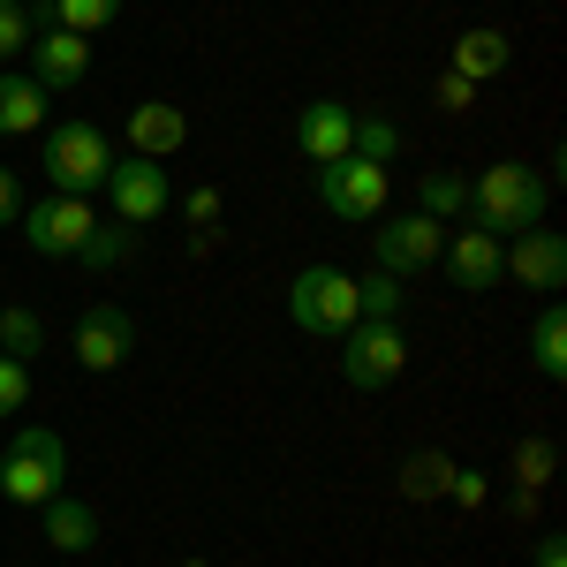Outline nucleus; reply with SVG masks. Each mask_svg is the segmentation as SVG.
I'll use <instances>...</instances> for the list:
<instances>
[{"instance_id":"obj_1","label":"nucleus","mask_w":567,"mask_h":567,"mask_svg":"<svg viewBox=\"0 0 567 567\" xmlns=\"http://www.w3.org/2000/svg\"><path fill=\"white\" fill-rule=\"evenodd\" d=\"M545 205H553V182L537 167H523V159H499V167H484L470 182V227L499 235V243L523 235V227H545Z\"/></svg>"},{"instance_id":"obj_2","label":"nucleus","mask_w":567,"mask_h":567,"mask_svg":"<svg viewBox=\"0 0 567 567\" xmlns=\"http://www.w3.org/2000/svg\"><path fill=\"white\" fill-rule=\"evenodd\" d=\"M114 159H122V152L106 144L99 122H53L45 144H39V167H45V182H53L61 197H99Z\"/></svg>"},{"instance_id":"obj_3","label":"nucleus","mask_w":567,"mask_h":567,"mask_svg":"<svg viewBox=\"0 0 567 567\" xmlns=\"http://www.w3.org/2000/svg\"><path fill=\"white\" fill-rule=\"evenodd\" d=\"M288 318H296V333L341 341L355 326V272H341V265H303L288 280Z\"/></svg>"},{"instance_id":"obj_4","label":"nucleus","mask_w":567,"mask_h":567,"mask_svg":"<svg viewBox=\"0 0 567 567\" xmlns=\"http://www.w3.org/2000/svg\"><path fill=\"white\" fill-rule=\"evenodd\" d=\"M69 477V446L61 432H45V424H23L16 446H8V462H0V492L16 499V507H45L53 492Z\"/></svg>"},{"instance_id":"obj_5","label":"nucleus","mask_w":567,"mask_h":567,"mask_svg":"<svg viewBox=\"0 0 567 567\" xmlns=\"http://www.w3.org/2000/svg\"><path fill=\"white\" fill-rule=\"evenodd\" d=\"M401 371H409L401 326H386V318H355L349 333H341V379H349L355 393H386Z\"/></svg>"},{"instance_id":"obj_6","label":"nucleus","mask_w":567,"mask_h":567,"mask_svg":"<svg viewBox=\"0 0 567 567\" xmlns=\"http://www.w3.org/2000/svg\"><path fill=\"white\" fill-rule=\"evenodd\" d=\"M106 205H114V219H122V227H159V219H167V205H175L167 159H144V152L114 159V167H106Z\"/></svg>"},{"instance_id":"obj_7","label":"nucleus","mask_w":567,"mask_h":567,"mask_svg":"<svg viewBox=\"0 0 567 567\" xmlns=\"http://www.w3.org/2000/svg\"><path fill=\"white\" fill-rule=\"evenodd\" d=\"M23 243L39 250V258H76L91 243V227H99V213H91V197H61V189H45V197H31L23 205Z\"/></svg>"},{"instance_id":"obj_8","label":"nucleus","mask_w":567,"mask_h":567,"mask_svg":"<svg viewBox=\"0 0 567 567\" xmlns=\"http://www.w3.org/2000/svg\"><path fill=\"white\" fill-rule=\"evenodd\" d=\"M499 280H523L529 296H560L567 288V235L560 227H523L499 243Z\"/></svg>"},{"instance_id":"obj_9","label":"nucleus","mask_w":567,"mask_h":567,"mask_svg":"<svg viewBox=\"0 0 567 567\" xmlns=\"http://www.w3.org/2000/svg\"><path fill=\"white\" fill-rule=\"evenodd\" d=\"M393 197V175L386 167H371V159H333V167H318V205L333 219H379Z\"/></svg>"},{"instance_id":"obj_10","label":"nucleus","mask_w":567,"mask_h":567,"mask_svg":"<svg viewBox=\"0 0 567 567\" xmlns=\"http://www.w3.org/2000/svg\"><path fill=\"white\" fill-rule=\"evenodd\" d=\"M439 250H446V227L424 219V213H401L393 227H371V258L393 280H416L424 265H439Z\"/></svg>"},{"instance_id":"obj_11","label":"nucleus","mask_w":567,"mask_h":567,"mask_svg":"<svg viewBox=\"0 0 567 567\" xmlns=\"http://www.w3.org/2000/svg\"><path fill=\"white\" fill-rule=\"evenodd\" d=\"M130 349H136V318L122 303H91L76 318V363L84 371H122Z\"/></svg>"},{"instance_id":"obj_12","label":"nucleus","mask_w":567,"mask_h":567,"mask_svg":"<svg viewBox=\"0 0 567 567\" xmlns=\"http://www.w3.org/2000/svg\"><path fill=\"white\" fill-rule=\"evenodd\" d=\"M349 136H355V106H341V99H310L303 114H296V152H303L310 167L349 159Z\"/></svg>"},{"instance_id":"obj_13","label":"nucleus","mask_w":567,"mask_h":567,"mask_svg":"<svg viewBox=\"0 0 567 567\" xmlns=\"http://www.w3.org/2000/svg\"><path fill=\"white\" fill-rule=\"evenodd\" d=\"M31 84L39 91H76L91 69V39H76V31H61V23H45L39 39H31Z\"/></svg>"},{"instance_id":"obj_14","label":"nucleus","mask_w":567,"mask_h":567,"mask_svg":"<svg viewBox=\"0 0 567 567\" xmlns=\"http://www.w3.org/2000/svg\"><path fill=\"white\" fill-rule=\"evenodd\" d=\"M182 144H189V114H182L175 99H144V106H130V152H144V159H175Z\"/></svg>"},{"instance_id":"obj_15","label":"nucleus","mask_w":567,"mask_h":567,"mask_svg":"<svg viewBox=\"0 0 567 567\" xmlns=\"http://www.w3.org/2000/svg\"><path fill=\"white\" fill-rule=\"evenodd\" d=\"M439 265L454 272V288L484 296V288H499V235H484V227H462V235L439 250Z\"/></svg>"},{"instance_id":"obj_16","label":"nucleus","mask_w":567,"mask_h":567,"mask_svg":"<svg viewBox=\"0 0 567 567\" xmlns=\"http://www.w3.org/2000/svg\"><path fill=\"white\" fill-rule=\"evenodd\" d=\"M507 61H515V45H507V31H492V23H477V31H462L454 39V76H470V84H492V76H507Z\"/></svg>"},{"instance_id":"obj_17","label":"nucleus","mask_w":567,"mask_h":567,"mask_svg":"<svg viewBox=\"0 0 567 567\" xmlns=\"http://www.w3.org/2000/svg\"><path fill=\"white\" fill-rule=\"evenodd\" d=\"M39 523H45V545H53V553H91V545H99V507H84V499H61V492H53L39 507Z\"/></svg>"},{"instance_id":"obj_18","label":"nucleus","mask_w":567,"mask_h":567,"mask_svg":"<svg viewBox=\"0 0 567 567\" xmlns=\"http://www.w3.org/2000/svg\"><path fill=\"white\" fill-rule=\"evenodd\" d=\"M529 363H537L553 386L567 379V310H560V296H545L537 326H529Z\"/></svg>"},{"instance_id":"obj_19","label":"nucleus","mask_w":567,"mask_h":567,"mask_svg":"<svg viewBox=\"0 0 567 567\" xmlns=\"http://www.w3.org/2000/svg\"><path fill=\"white\" fill-rule=\"evenodd\" d=\"M416 213L439 219V227H462V219H470V182L446 175V167H432V175L416 182Z\"/></svg>"},{"instance_id":"obj_20","label":"nucleus","mask_w":567,"mask_h":567,"mask_svg":"<svg viewBox=\"0 0 567 567\" xmlns=\"http://www.w3.org/2000/svg\"><path fill=\"white\" fill-rule=\"evenodd\" d=\"M45 122V91L31 76H0V136H39Z\"/></svg>"},{"instance_id":"obj_21","label":"nucleus","mask_w":567,"mask_h":567,"mask_svg":"<svg viewBox=\"0 0 567 567\" xmlns=\"http://www.w3.org/2000/svg\"><path fill=\"white\" fill-rule=\"evenodd\" d=\"M45 349V318L31 303H8L0 310V355H16V363H31Z\"/></svg>"},{"instance_id":"obj_22","label":"nucleus","mask_w":567,"mask_h":567,"mask_svg":"<svg viewBox=\"0 0 567 567\" xmlns=\"http://www.w3.org/2000/svg\"><path fill=\"white\" fill-rule=\"evenodd\" d=\"M401 303H409V288H401L393 272H379V265L355 280V318H386V326H401Z\"/></svg>"},{"instance_id":"obj_23","label":"nucleus","mask_w":567,"mask_h":567,"mask_svg":"<svg viewBox=\"0 0 567 567\" xmlns=\"http://www.w3.org/2000/svg\"><path fill=\"white\" fill-rule=\"evenodd\" d=\"M349 152H355V159H371V167H393V159H401V122H386V114H355Z\"/></svg>"},{"instance_id":"obj_24","label":"nucleus","mask_w":567,"mask_h":567,"mask_svg":"<svg viewBox=\"0 0 567 567\" xmlns=\"http://www.w3.org/2000/svg\"><path fill=\"white\" fill-rule=\"evenodd\" d=\"M45 16H53L61 31H76V39H99V31L122 16V0H53Z\"/></svg>"},{"instance_id":"obj_25","label":"nucleus","mask_w":567,"mask_h":567,"mask_svg":"<svg viewBox=\"0 0 567 567\" xmlns=\"http://www.w3.org/2000/svg\"><path fill=\"white\" fill-rule=\"evenodd\" d=\"M130 250H136V227H91V243L76 250V265H91V272H114V265H130Z\"/></svg>"},{"instance_id":"obj_26","label":"nucleus","mask_w":567,"mask_h":567,"mask_svg":"<svg viewBox=\"0 0 567 567\" xmlns=\"http://www.w3.org/2000/svg\"><path fill=\"white\" fill-rule=\"evenodd\" d=\"M31 39H39V16H31V8H16V0H0V61L31 53Z\"/></svg>"},{"instance_id":"obj_27","label":"nucleus","mask_w":567,"mask_h":567,"mask_svg":"<svg viewBox=\"0 0 567 567\" xmlns=\"http://www.w3.org/2000/svg\"><path fill=\"white\" fill-rule=\"evenodd\" d=\"M545 477H553V446H545V439H523V446H515V484L537 492Z\"/></svg>"},{"instance_id":"obj_28","label":"nucleus","mask_w":567,"mask_h":567,"mask_svg":"<svg viewBox=\"0 0 567 567\" xmlns=\"http://www.w3.org/2000/svg\"><path fill=\"white\" fill-rule=\"evenodd\" d=\"M16 409H31V363L0 355V416H16Z\"/></svg>"},{"instance_id":"obj_29","label":"nucleus","mask_w":567,"mask_h":567,"mask_svg":"<svg viewBox=\"0 0 567 567\" xmlns=\"http://www.w3.org/2000/svg\"><path fill=\"white\" fill-rule=\"evenodd\" d=\"M439 106H446V114H470V106H477V84L446 69V76H439Z\"/></svg>"},{"instance_id":"obj_30","label":"nucleus","mask_w":567,"mask_h":567,"mask_svg":"<svg viewBox=\"0 0 567 567\" xmlns=\"http://www.w3.org/2000/svg\"><path fill=\"white\" fill-rule=\"evenodd\" d=\"M182 213H189V227H197V235H213V219H219V189H213V182H205V189H189V205H182Z\"/></svg>"},{"instance_id":"obj_31","label":"nucleus","mask_w":567,"mask_h":567,"mask_svg":"<svg viewBox=\"0 0 567 567\" xmlns=\"http://www.w3.org/2000/svg\"><path fill=\"white\" fill-rule=\"evenodd\" d=\"M446 499L477 507V499H484V477H477V470H446Z\"/></svg>"},{"instance_id":"obj_32","label":"nucleus","mask_w":567,"mask_h":567,"mask_svg":"<svg viewBox=\"0 0 567 567\" xmlns=\"http://www.w3.org/2000/svg\"><path fill=\"white\" fill-rule=\"evenodd\" d=\"M529 567H567V545H560V529H545V537H537V553H529Z\"/></svg>"},{"instance_id":"obj_33","label":"nucleus","mask_w":567,"mask_h":567,"mask_svg":"<svg viewBox=\"0 0 567 567\" xmlns=\"http://www.w3.org/2000/svg\"><path fill=\"white\" fill-rule=\"evenodd\" d=\"M16 213H23V182H16L8 167H0V227H8Z\"/></svg>"},{"instance_id":"obj_34","label":"nucleus","mask_w":567,"mask_h":567,"mask_svg":"<svg viewBox=\"0 0 567 567\" xmlns=\"http://www.w3.org/2000/svg\"><path fill=\"white\" fill-rule=\"evenodd\" d=\"M16 8H31V16H39V23H45V8H53V0H16Z\"/></svg>"},{"instance_id":"obj_35","label":"nucleus","mask_w":567,"mask_h":567,"mask_svg":"<svg viewBox=\"0 0 567 567\" xmlns=\"http://www.w3.org/2000/svg\"><path fill=\"white\" fill-rule=\"evenodd\" d=\"M182 567H205V560H182Z\"/></svg>"}]
</instances>
